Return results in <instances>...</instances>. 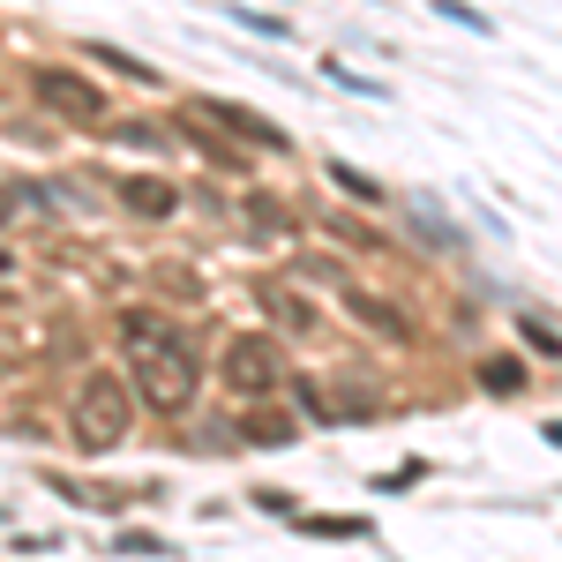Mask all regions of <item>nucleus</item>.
I'll list each match as a JSON object with an SVG mask.
<instances>
[{
	"instance_id": "f257e3e1",
	"label": "nucleus",
	"mask_w": 562,
	"mask_h": 562,
	"mask_svg": "<svg viewBox=\"0 0 562 562\" xmlns=\"http://www.w3.org/2000/svg\"><path fill=\"white\" fill-rule=\"evenodd\" d=\"M121 346L135 352V390H143V405L180 413V405L195 397V360H188V346H180L150 307H128V315H121Z\"/></svg>"
},
{
	"instance_id": "f03ea898",
	"label": "nucleus",
	"mask_w": 562,
	"mask_h": 562,
	"mask_svg": "<svg viewBox=\"0 0 562 562\" xmlns=\"http://www.w3.org/2000/svg\"><path fill=\"white\" fill-rule=\"evenodd\" d=\"M128 435V390L113 383V375H90L76 390V442L83 450H113Z\"/></svg>"
},
{
	"instance_id": "7ed1b4c3",
	"label": "nucleus",
	"mask_w": 562,
	"mask_h": 562,
	"mask_svg": "<svg viewBox=\"0 0 562 562\" xmlns=\"http://www.w3.org/2000/svg\"><path fill=\"white\" fill-rule=\"evenodd\" d=\"M31 83H38V98L53 113H68V121H83V128H105V121H113V113H105V90L83 83L76 68H38Z\"/></svg>"
},
{
	"instance_id": "20e7f679",
	"label": "nucleus",
	"mask_w": 562,
	"mask_h": 562,
	"mask_svg": "<svg viewBox=\"0 0 562 562\" xmlns=\"http://www.w3.org/2000/svg\"><path fill=\"white\" fill-rule=\"evenodd\" d=\"M217 375H225V390H240V397H262V390L278 383L285 368H278V346L248 330V338H233V346H225V360H217Z\"/></svg>"
},
{
	"instance_id": "39448f33",
	"label": "nucleus",
	"mask_w": 562,
	"mask_h": 562,
	"mask_svg": "<svg viewBox=\"0 0 562 562\" xmlns=\"http://www.w3.org/2000/svg\"><path fill=\"white\" fill-rule=\"evenodd\" d=\"M121 203H128L135 217H173L180 211V188H173V180H158V173H128V180H121Z\"/></svg>"
},
{
	"instance_id": "423d86ee",
	"label": "nucleus",
	"mask_w": 562,
	"mask_h": 562,
	"mask_svg": "<svg viewBox=\"0 0 562 562\" xmlns=\"http://www.w3.org/2000/svg\"><path fill=\"white\" fill-rule=\"evenodd\" d=\"M240 442H293V420H278V413H248V428H240Z\"/></svg>"
},
{
	"instance_id": "0eeeda50",
	"label": "nucleus",
	"mask_w": 562,
	"mask_h": 562,
	"mask_svg": "<svg viewBox=\"0 0 562 562\" xmlns=\"http://www.w3.org/2000/svg\"><path fill=\"white\" fill-rule=\"evenodd\" d=\"M346 301H352V315H368V323H375V330H390V338L405 330V315H390V307L375 301V293H346Z\"/></svg>"
},
{
	"instance_id": "6e6552de",
	"label": "nucleus",
	"mask_w": 562,
	"mask_h": 562,
	"mask_svg": "<svg viewBox=\"0 0 562 562\" xmlns=\"http://www.w3.org/2000/svg\"><path fill=\"white\" fill-rule=\"evenodd\" d=\"M330 180H338V188H346V195H360V203H383V188H375V180H368V173H352L346 158H338V166H330Z\"/></svg>"
},
{
	"instance_id": "1a4fd4ad",
	"label": "nucleus",
	"mask_w": 562,
	"mask_h": 562,
	"mask_svg": "<svg viewBox=\"0 0 562 562\" xmlns=\"http://www.w3.org/2000/svg\"><path fill=\"white\" fill-rule=\"evenodd\" d=\"M307 532H323V540H368V525L360 518H301Z\"/></svg>"
},
{
	"instance_id": "9d476101",
	"label": "nucleus",
	"mask_w": 562,
	"mask_h": 562,
	"mask_svg": "<svg viewBox=\"0 0 562 562\" xmlns=\"http://www.w3.org/2000/svg\"><path fill=\"white\" fill-rule=\"evenodd\" d=\"M480 383L495 390V397H510V390H518L525 375H518V368H510V360H487V368H480Z\"/></svg>"
},
{
	"instance_id": "9b49d317",
	"label": "nucleus",
	"mask_w": 562,
	"mask_h": 562,
	"mask_svg": "<svg viewBox=\"0 0 562 562\" xmlns=\"http://www.w3.org/2000/svg\"><path fill=\"white\" fill-rule=\"evenodd\" d=\"M435 8H442V15H450V23H465V31H480V38H487V31H495V23H487V15H480V8H465V0H435Z\"/></svg>"
},
{
	"instance_id": "f8f14e48",
	"label": "nucleus",
	"mask_w": 562,
	"mask_h": 562,
	"mask_svg": "<svg viewBox=\"0 0 562 562\" xmlns=\"http://www.w3.org/2000/svg\"><path fill=\"white\" fill-rule=\"evenodd\" d=\"M525 346H540V352H548V360H562V338H555V330H548V323H525Z\"/></svg>"
},
{
	"instance_id": "ddd939ff",
	"label": "nucleus",
	"mask_w": 562,
	"mask_h": 562,
	"mask_svg": "<svg viewBox=\"0 0 562 562\" xmlns=\"http://www.w3.org/2000/svg\"><path fill=\"white\" fill-rule=\"evenodd\" d=\"M121 548H128V555H166V540H158V532H128Z\"/></svg>"
},
{
	"instance_id": "4468645a",
	"label": "nucleus",
	"mask_w": 562,
	"mask_h": 562,
	"mask_svg": "<svg viewBox=\"0 0 562 562\" xmlns=\"http://www.w3.org/2000/svg\"><path fill=\"white\" fill-rule=\"evenodd\" d=\"M8 211H15V195H8V188H0V217H8Z\"/></svg>"
}]
</instances>
